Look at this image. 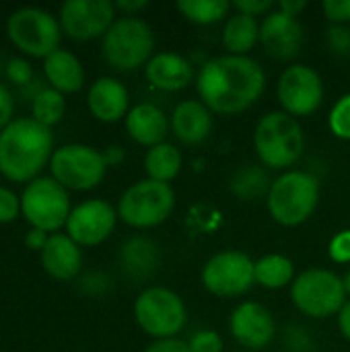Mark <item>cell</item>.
Masks as SVG:
<instances>
[{
  "mask_svg": "<svg viewBox=\"0 0 350 352\" xmlns=\"http://www.w3.org/2000/svg\"><path fill=\"white\" fill-rule=\"evenodd\" d=\"M344 289H347V295H350V268L347 270V274H344Z\"/></svg>",
  "mask_w": 350,
  "mask_h": 352,
  "instance_id": "47",
  "label": "cell"
},
{
  "mask_svg": "<svg viewBox=\"0 0 350 352\" xmlns=\"http://www.w3.org/2000/svg\"><path fill=\"white\" fill-rule=\"evenodd\" d=\"M6 37L25 56L47 58L60 50L62 27L58 16L39 6H21L6 19Z\"/></svg>",
  "mask_w": 350,
  "mask_h": 352,
  "instance_id": "6",
  "label": "cell"
},
{
  "mask_svg": "<svg viewBox=\"0 0 350 352\" xmlns=\"http://www.w3.org/2000/svg\"><path fill=\"white\" fill-rule=\"evenodd\" d=\"M12 113H14V99L10 91L4 85H0V130H4L14 120Z\"/></svg>",
  "mask_w": 350,
  "mask_h": 352,
  "instance_id": "39",
  "label": "cell"
},
{
  "mask_svg": "<svg viewBox=\"0 0 350 352\" xmlns=\"http://www.w3.org/2000/svg\"><path fill=\"white\" fill-rule=\"evenodd\" d=\"M260 43L274 60H293L303 43V27L297 16L283 10L268 12L260 23Z\"/></svg>",
  "mask_w": 350,
  "mask_h": 352,
  "instance_id": "17",
  "label": "cell"
},
{
  "mask_svg": "<svg viewBox=\"0 0 350 352\" xmlns=\"http://www.w3.org/2000/svg\"><path fill=\"white\" fill-rule=\"evenodd\" d=\"M330 52L336 56H350V29L347 25H334L326 31Z\"/></svg>",
  "mask_w": 350,
  "mask_h": 352,
  "instance_id": "34",
  "label": "cell"
},
{
  "mask_svg": "<svg viewBox=\"0 0 350 352\" xmlns=\"http://www.w3.org/2000/svg\"><path fill=\"white\" fill-rule=\"evenodd\" d=\"M231 2L227 0H179L177 2V10L196 25H212L223 21L229 10H231Z\"/></svg>",
  "mask_w": 350,
  "mask_h": 352,
  "instance_id": "30",
  "label": "cell"
},
{
  "mask_svg": "<svg viewBox=\"0 0 350 352\" xmlns=\"http://www.w3.org/2000/svg\"><path fill=\"white\" fill-rule=\"evenodd\" d=\"M175 208V192L169 184L140 179L132 184L118 202V219L134 229H151L165 223Z\"/></svg>",
  "mask_w": 350,
  "mask_h": 352,
  "instance_id": "9",
  "label": "cell"
},
{
  "mask_svg": "<svg viewBox=\"0 0 350 352\" xmlns=\"http://www.w3.org/2000/svg\"><path fill=\"white\" fill-rule=\"evenodd\" d=\"M70 210L68 190L52 175H39L29 182L21 194V217L31 225V229H39L50 235L66 227Z\"/></svg>",
  "mask_w": 350,
  "mask_h": 352,
  "instance_id": "8",
  "label": "cell"
},
{
  "mask_svg": "<svg viewBox=\"0 0 350 352\" xmlns=\"http://www.w3.org/2000/svg\"><path fill=\"white\" fill-rule=\"evenodd\" d=\"M6 74L8 78L14 82V85H27L33 76V68L27 60L23 58H12L8 64H6Z\"/></svg>",
  "mask_w": 350,
  "mask_h": 352,
  "instance_id": "37",
  "label": "cell"
},
{
  "mask_svg": "<svg viewBox=\"0 0 350 352\" xmlns=\"http://www.w3.org/2000/svg\"><path fill=\"white\" fill-rule=\"evenodd\" d=\"M113 4H116V10L126 12V16H134V12H138V10H142V8L149 6L146 0H134V2L132 0H118Z\"/></svg>",
  "mask_w": 350,
  "mask_h": 352,
  "instance_id": "43",
  "label": "cell"
},
{
  "mask_svg": "<svg viewBox=\"0 0 350 352\" xmlns=\"http://www.w3.org/2000/svg\"><path fill=\"white\" fill-rule=\"evenodd\" d=\"M328 254L334 262L338 264H349L350 262V229H344L336 233L328 245Z\"/></svg>",
  "mask_w": 350,
  "mask_h": 352,
  "instance_id": "35",
  "label": "cell"
},
{
  "mask_svg": "<svg viewBox=\"0 0 350 352\" xmlns=\"http://www.w3.org/2000/svg\"><path fill=\"white\" fill-rule=\"evenodd\" d=\"M266 202L268 212L278 225L297 227L316 212L320 202V182L307 171L291 169L272 182Z\"/></svg>",
  "mask_w": 350,
  "mask_h": 352,
  "instance_id": "3",
  "label": "cell"
},
{
  "mask_svg": "<svg viewBox=\"0 0 350 352\" xmlns=\"http://www.w3.org/2000/svg\"><path fill=\"white\" fill-rule=\"evenodd\" d=\"M118 210L101 200L91 198L76 204L66 221V235L80 248H95L103 243L116 229Z\"/></svg>",
  "mask_w": 350,
  "mask_h": 352,
  "instance_id": "15",
  "label": "cell"
},
{
  "mask_svg": "<svg viewBox=\"0 0 350 352\" xmlns=\"http://www.w3.org/2000/svg\"><path fill=\"white\" fill-rule=\"evenodd\" d=\"M64 111H66V99L60 91L52 87L39 89L31 99V118L47 128L58 124L64 118Z\"/></svg>",
  "mask_w": 350,
  "mask_h": 352,
  "instance_id": "29",
  "label": "cell"
},
{
  "mask_svg": "<svg viewBox=\"0 0 350 352\" xmlns=\"http://www.w3.org/2000/svg\"><path fill=\"white\" fill-rule=\"evenodd\" d=\"M254 146L258 159L268 169H289L303 153V128L299 126L297 118L285 111H270L256 126Z\"/></svg>",
  "mask_w": 350,
  "mask_h": 352,
  "instance_id": "4",
  "label": "cell"
},
{
  "mask_svg": "<svg viewBox=\"0 0 350 352\" xmlns=\"http://www.w3.org/2000/svg\"><path fill=\"white\" fill-rule=\"evenodd\" d=\"M328 126H330V132L340 138V140H350V93L342 95L330 116H328Z\"/></svg>",
  "mask_w": 350,
  "mask_h": 352,
  "instance_id": "31",
  "label": "cell"
},
{
  "mask_svg": "<svg viewBox=\"0 0 350 352\" xmlns=\"http://www.w3.org/2000/svg\"><path fill=\"white\" fill-rule=\"evenodd\" d=\"M272 6H274V2H270V0H237V2H233V8L237 12H243L250 16L266 14Z\"/></svg>",
  "mask_w": 350,
  "mask_h": 352,
  "instance_id": "38",
  "label": "cell"
},
{
  "mask_svg": "<svg viewBox=\"0 0 350 352\" xmlns=\"http://www.w3.org/2000/svg\"><path fill=\"white\" fill-rule=\"evenodd\" d=\"M266 87V72L250 56H219L196 74L200 101L219 116H235L254 105Z\"/></svg>",
  "mask_w": 350,
  "mask_h": 352,
  "instance_id": "1",
  "label": "cell"
},
{
  "mask_svg": "<svg viewBox=\"0 0 350 352\" xmlns=\"http://www.w3.org/2000/svg\"><path fill=\"white\" fill-rule=\"evenodd\" d=\"M87 105L95 120L113 124L128 116L130 111V95L124 82L113 76L97 78L87 93Z\"/></svg>",
  "mask_w": 350,
  "mask_h": 352,
  "instance_id": "18",
  "label": "cell"
},
{
  "mask_svg": "<svg viewBox=\"0 0 350 352\" xmlns=\"http://www.w3.org/2000/svg\"><path fill=\"white\" fill-rule=\"evenodd\" d=\"M256 262L237 250H225L215 254L202 266L204 289L223 299L245 295L256 285Z\"/></svg>",
  "mask_w": 350,
  "mask_h": 352,
  "instance_id": "12",
  "label": "cell"
},
{
  "mask_svg": "<svg viewBox=\"0 0 350 352\" xmlns=\"http://www.w3.org/2000/svg\"><path fill=\"white\" fill-rule=\"evenodd\" d=\"M144 352H190L188 342L171 338V340H155L151 346H146Z\"/></svg>",
  "mask_w": 350,
  "mask_h": 352,
  "instance_id": "40",
  "label": "cell"
},
{
  "mask_svg": "<svg viewBox=\"0 0 350 352\" xmlns=\"http://www.w3.org/2000/svg\"><path fill=\"white\" fill-rule=\"evenodd\" d=\"M52 177L66 190L87 192L97 188L107 171L103 153L80 142L62 144L50 159Z\"/></svg>",
  "mask_w": 350,
  "mask_h": 352,
  "instance_id": "11",
  "label": "cell"
},
{
  "mask_svg": "<svg viewBox=\"0 0 350 352\" xmlns=\"http://www.w3.org/2000/svg\"><path fill=\"white\" fill-rule=\"evenodd\" d=\"M254 272H256V285L270 289V291L293 285V280L297 278L293 262L283 254H268L260 258L256 262Z\"/></svg>",
  "mask_w": 350,
  "mask_h": 352,
  "instance_id": "27",
  "label": "cell"
},
{
  "mask_svg": "<svg viewBox=\"0 0 350 352\" xmlns=\"http://www.w3.org/2000/svg\"><path fill=\"white\" fill-rule=\"evenodd\" d=\"M101 153H103V159H105L107 167L122 165V161L126 159V153H124V148H122V146H107V148H105V151H101Z\"/></svg>",
  "mask_w": 350,
  "mask_h": 352,
  "instance_id": "44",
  "label": "cell"
},
{
  "mask_svg": "<svg viewBox=\"0 0 350 352\" xmlns=\"http://www.w3.org/2000/svg\"><path fill=\"white\" fill-rule=\"evenodd\" d=\"M138 328L155 340L175 338L188 324L184 299L167 287H149L134 301Z\"/></svg>",
  "mask_w": 350,
  "mask_h": 352,
  "instance_id": "7",
  "label": "cell"
},
{
  "mask_svg": "<svg viewBox=\"0 0 350 352\" xmlns=\"http://www.w3.org/2000/svg\"><path fill=\"white\" fill-rule=\"evenodd\" d=\"M54 151L52 128L33 118H14L0 130V175L17 184H29L50 165Z\"/></svg>",
  "mask_w": 350,
  "mask_h": 352,
  "instance_id": "2",
  "label": "cell"
},
{
  "mask_svg": "<svg viewBox=\"0 0 350 352\" xmlns=\"http://www.w3.org/2000/svg\"><path fill=\"white\" fill-rule=\"evenodd\" d=\"M188 346L190 352H223V338L215 330H200L190 338Z\"/></svg>",
  "mask_w": 350,
  "mask_h": 352,
  "instance_id": "33",
  "label": "cell"
},
{
  "mask_svg": "<svg viewBox=\"0 0 350 352\" xmlns=\"http://www.w3.org/2000/svg\"><path fill=\"white\" fill-rule=\"evenodd\" d=\"M338 328H340L342 336L350 342V301L344 303V307L338 314Z\"/></svg>",
  "mask_w": 350,
  "mask_h": 352,
  "instance_id": "46",
  "label": "cell"
},
{
  "mask_svg": "<svg viewBox=\"0 0 350 352\" xmlns=\"http://www.w3.org/2000/svg\"><path fill=\"white\" fill-rule=\"evenodd\" d=\"M229 330L243 349L262 351L272 342L276 334V322L266 305L258 301H245L233 309L229 318Z\"/></svg>",
  "mask_w": 350,
  "mask_h": 352,
  "instance_id": "16",
  "label": "cell"
},
{
  "mask_svg": "<svg viewBox=\"0 0 350 352\" xmlns=\"http://www.w3.org/2000/svg\"><path fill=\"white\" fill-rule=\"evenodd\" d=\"M303 8H307L305 0H283V2H278V10H283L291 16H299V12Z\"/></svg>",
  "mask_w": 350,
  "mask_h": 352,
  "instance_id": "45",
  "label": "cell"
},
{
  "mask_svg": "<svg viewBox=\"0 0 350 352\" xmlns=\"http://www.w3.org/2000/svg\"><path fill=\"white\" fill-rule=\"evenodd\" d=\"M155 35L146 21L138 16H120L109 31L101 37V52L105 62L120 70L130 72L146 66L153 58Z\"/></svg>",
  "mask_w": 350,
  "mask_h": 352,
  "instance_id": "5",
  "label": "cell"
},
{
  "mask_svg": "<svg viewBox=\"0 0 350 352\" xmlns=\"http://www.w3.org/2000/svg\"><path fill=\"white\" fill-rule=\"evenodd\" d=\"M62 33L76 41L103 37L116 21V4L109 0H66L58 14Z\"/></svg>",
  "mask_w": 350,
  "mask_h": 352,
  "instance_id": "14",
  "label": "cell"
},
{
  "mask_svg": "<svg viewBox=\"0 0 350 352\" xmlns=\"http://www.w3.org/2000/svg\"><path fill=\"white\" fill-rule=\"evenodd\" d=\"M169 122L163 109H159L153 103H138L134 107H130L128 116H126V132L128 136L142 144V146H157L161 142H165L167 130H169Z\"/></svg>",
  "mask_w": 350,
  "mask_h": 352,
  "instance_id": "22",
  "label": "cell"
},
{
  "mask_svg": "<svg viewBox=\"0 0 350 352\" xmlns=\"http://www.w3.org/2000/svg\"><path fill=\"white\" fill-rule=\"evenodd\" d=\"M260 43V23L256 16L235 12L223 27V45L231 56H248Z\"/></svg>",
  "mask_w": 350,
  "mask_h": 352,
  "instance_id": "25",
  "label": "cell"
},
{
  "mask_svg": "<svg viewBox=\"0 0 350 352\" xmlns=\"http://www.w3.org/2000/svg\"><path fill=\"white\" fill-rule=\"evenodd\" d=\"M182 161L184 159H182V153L177 146H173L169 142H161L146 151L144 171H146L149 179L169 184L171 179L177 177V173L182 169Z\"/></svg>",
  "mask_w": 350,
  "mask_h": 352,
  "instance_id": "26",
  "label": "cell"
},
{
  "mask_svg": "<svg viewBox=\"0 0 350 352\" xmlns=\"http://www.w3.org/2000/svg\"><path fill=\"white\" fill-rule=\"evenodd\" d=\"M120 262H122V268L126 274L142 280L159 268L161 254H159L155 241H151L146 237H132L122 245Z\"/></svg>",
  "mask_w": 350,
  "mask_h": 352,
  "instance_id": "24",
  "label": "cell"
},
{
  "mask_svg": "<svg viewBox=\"0 0 350 352\" xmlns=\"http://www.w3.org/2000/svg\"><path fill=\"white\" fill-rule=\"evenodd\" d=\"M324 14L334 25H347L350 23V0H326Z\"/></svg>",
  "mask_w": 350,
  "mask_h": 352,
  "instance_id": "36",
  "label": "cell"
},
{
  "mask_svg": "<svg viewBox=\"0 0 350 352\" xmlns=\"http://www.w3.org/2000/svg\"><path fill=\"white\" fill-rule=\"evenodd\" d=\"M43 74L52 89L66 93H78L85 87V68L83 62L70 50H56L43 60Z\"/></svg>",
  "mask_w": 350,
  "mask_h": 352,
  "instance_id": "23",
  "label": "cell"
},
{
  "mask_svg": "<svg viewBox=\"0 0 350 352\" xmlns=\"http://www.w3.org/2000/svg\"><path fill=\"white\" fill-rule=\"evenodd\" d=\"M21 217V196L10 188L0 186V225L12 223Z\"/></svg>",
  "mask_w": 350,
  "mask_h": 352,
  "instance_id": "32",
  "label": "cell"
},
{
  "mask_svg": "<svg viewBox=\"0 0 350 352\" xmlns=\"http://www.w3.org/2000/svg\"><path fill=\"white\" fill-rule=\"evenodd\" d=\"M276 97L283 105V111L301 118L320 109L324 101V82L322 76L305 64H293L283 70L276 85Z\"/></svg>",
  "mask_w": 350,
  "mask_h": 352,
  "instance_id": "13",
  "label": "cell"
},
{
  "mask_svg": "<svg viewBox=\"0 0 350 352\" xmlns=\"http://www.w3.org/2000/svg\"><path fill=\"white\" fill-rule=\"evenodd\" d=\"M270 177L264 167L258 165H245L231 177V192L239 200H258L262 196H268L270 192Z\"/></svg>",
  "mask_w": 350,
  "mask_h": 352,
  "instance_id": "28",
  "label": "cell"
},
{
  "mask_svg": "<svg viewBox=\"0 0 350 352\" xmlns=\"http://www.w3.org/2000/svg\"><path fill=\"white\" fill-rule=\"evenodd\" d=\"M287 342H289L291 351L303 352V351H307V346H309V336L305 334V328H297V326H293V328H291V332H289Z\"/></svg>",
  "mask_w": 350,
  "mask_h": 352,
  "instance_id": "41",
  "label": "cell"
},
{
  "mask_svg": "<svg viewBox=\"0 0 350 352\" xmlns=\"http://www.w3.org/2000/svg\"><path fill=\"white\" fill-rule=\"evenodd\" d=\"M43 270L62 283L74 280L80 274L83 268V252L80 245H76L66 233H54L50 235L45 248L39 252Z\"/></svg>",
  "mask_w": 350,
  "mask_h": 352,
  "instance_id": "19",
  "label": "cell"
},
{
  "mask_svg": "<svg viewBox=\"0 0 350 352\" xmlns=\"http://www.w3.org/2000/svg\"><path fill=\"white\" fill-rule=\"evenodd\" d=\"M144 74L151 87L159 91L175 93L186 89L194 80V66L182 54L163 52L151 58V62L144 66Z\"/></svg>",
  "mask_w": 350,
  "mask_h": 352,
  "instance_id": "20",
  "label": "cell"
},
{
  "mask_svg": "<svg viewBox=\"0 0 350 352\" xmlns=\"http://www.w3.org/2000/svg\"><path fill=\"white\" fill-rule=\"evenodd\" d=\"M171 130L184 144H200L210 136L212 111L198 99H186L175 105L171 113Z\"/></svg>",
  "mask_w": 350,
  "mask_h": 352,
  "instance_id": "21",
  "label": "cell"
},
{
  "mask_svg": "<svg viewBox=\"0 0 350 352\" xmlns=\"http://www.w3.org/2000/svg\"><path fill=\"white\" fill-rule=\"evenodd\" d=\"M291 299L307 318L326 320L334 314H340L347 303L344 280L326 268L305 270L293 280Z\"/></svg>",
  "mask_w": 350,
  "mask_h": 352,
  "instance_id": "10",
  "label": "cell"
},
{
  "mask_svg": "<svg viewBox=\"0 0 350 352\" xmlns=\"http://www.w3.org/2000/svg\"><path fill=\"white\" fill-rule=\"evenodd\" d=\"M47 239H50V233L39 231V229H29L25 235V245L33 252H41L47 243Z\"/></svg>",
  "mask_w": 350,
  "mask_h": 352,
  "instance_id": "42",
  "label": "cell"
}]
</instances>
